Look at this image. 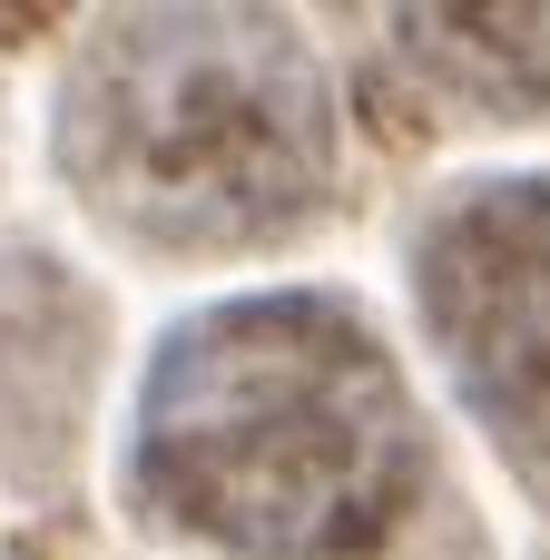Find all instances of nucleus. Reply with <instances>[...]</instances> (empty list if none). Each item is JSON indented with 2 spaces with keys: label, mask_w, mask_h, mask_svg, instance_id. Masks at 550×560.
<instances>
[{
  "label": "nucleus",
  "mask_w": 550,
  "mask_h": 560,
  "mask_svg": "<svg viewBox=\"0 0 550 560\" xmlns=\"http://www.w3.org/2000/svg\"><path fill=\"white\" fill-rule=\"evenodd\" d=\"M138 512L226 560H374L433 482L403 364L344 295L187 315L138 394Z\"/></svg>",
  "instance_id": "obj_1"
},
{
  "label": "nucleus",
  "mask_w": 550,
  "mask_h": 560,
  "mask_svg": "<svg viewBox=\"0 0 550 560\" xmlns=\"http://www.w3.org/2000/svg\"><path fill=\"white\" fill-rule=\"evenodd\" d=\"M49 138L128 246H256L335 207V108L285 10H108Z\"/></svg>",
  "instance_id": "obj_2"
},
{
  "label": "nucleus",
  "mask_w": 550,
  "mask_h": 560,
  "mask_svg": "<svg viewBox=\"0 0 550 560\" xmlns=\"http://www.w3.org/2000/svg\"><path fill=\"white\" fill-rule=\"evenodd\" d=\"M413 305L463 404L522 463H550V177L443 197L413 236Z\"/></svg>",
  "instance_id": "obj_3"
},
{
  "label": "nucleus",
  "mask_w": 550,
  "mask_h": 560,
  "mask_svg": "<svg viewBox=\"0 0 550 560\" xmlns=\"http://www.w3.org/2000/svg\"><path fill=\"white\" fill-rule=\"evenodd\" d=\"M89 374H98V305L39 246H10L0 256V472L39 482L69 463Z\"/></svg>",
  "instance_id": "obj_4"
},
{
  "label": "nucleus",
  "mask_w": 550,
  "mask_h": 560,
  "mask_svg": "<svg viewBox=\"0 0 550 560\" xmlns=\"http://www.w3.org/2000/svg\"><path fill=\"white\" fill-rule=\"evenodd\" d=\"M394 39L472 89H512V108H550V10H403Z\"/></svg>",
  "instance_id": "obj_5"
}]
</instances>
